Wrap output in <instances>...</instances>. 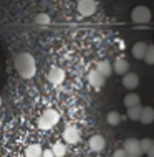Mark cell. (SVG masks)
Wrapping results in <instances>:
<instances>
[{"instance_id": "18", "label": "cell", "mask_w": 154, "mask_h": 157, "mask_svg": "<svg viewBox=\"0 0 154 157\" xmlns=\"http://www.w3.org/2000/svg\"><path fill=\"white\" fill-rule=\"evenodd\" d=\"M121 119H123V116L118 111H111V113H108V116H106V121H108L109 126H118L119 122H121Z\"/></svg>"}, {"instance_id": "6", "label": "cell", "mask_w": 154, "mask_h": 157, "mask_svg": "<svg viewBox=\"0 0 154 157\" xmlns=\"http://www.w3.org/2000/svg\"><path fill=\"white\" fill-rule=\"evenodd\" d=\"M48 81L51 84H55V86L61 84L63 81H65V70H63V68H60V66L50 68V71H48Z\"/></svg>"}, {"instance_id": "4", "label": "cell", "mask_w": 154, "mask_h": 157, "mask_svg": "<svg viewBox=\"0 0 154 157\" xmlns=\"http://www.w3.org/2000/svg\"><path fill=\"white\" fill-rule=\"evenodd\" d=\"M76 8L81 17H91L96 12V2L95 0H80Z\"/></svg>"}, {"instance_id": "19", "label": "cell", "mask_w": 154, "mask_h": 157, "mask_svg": "<svg viewBox=\"0 0 154 157\" xmlns=\"http://www.w3.org/2000/svg\"><path fill=\"white\" fill-rule=\"evenodd\" d=\"M51 151L55 152V157H65L66 154V146L63 142H55L53 147H51Z\"/></svg>"}, {"instance_id": "9", "label": "cell", "mask_w": 154, "mask_h": 157, "mask_svg": "<svg viewBox=\"0 0 154 157\" xmlns=\"http://www.w3.org/2000/svg\"><path fill=\"white\" fill-rule=\"evenodd\" d=\"M148 48H149V45H146L144 41H138V43L132 45L131 53L136 60H144V58H146V53H148Z\"/></svg>"}, {"instance_id": "17", "label": "cell", "mask_w": 154, "mask_h": 157, "mask_svg": "<svg viewBox=\"0 0 154 157\" xmlns=\"http://www.w3.org/2000/svg\"><path fill=\"white\" fill-rule=\"evenodd\" d=\"M141 113H143V106L141 104L132 106V108H128V117H129L131 121H139Z\"/></svg>"}, {"instance_id": "10", "label": "cell", "mask_w": 154, "mask_h": 157, "mask_svg": "<svg viewBox=\"0 0 154 157\" xmlns=\"http://www.w3.org/2000/svg\"><path fill=\"white\" fill-rule=\"evenodd\" d=\"M88 146H89V149H91L93 152H101L103 149H105V146H106V141H105L103 136L96 134V136H93V137L89 139Z\"/></svg>"}, {"instance_id": "2", "label": "cell", "mask_w": 154, "mask_h": 157, "mask_svg": "<svg viewBox=\"0 0 154 157\" xmlns=\"http://www.w3.org/2000/svg\"><path fill=\"white\" fill-rule=\"evenodd\" d=\"M60 121V114L55 111V109H46V111L41 114V117L38 119V127L43 131L51 129L53 126H57Z\"/></svg>"}, {"instance_id": "7", "label": "cell", "mask_w": 154, "mask_h": 157, "mask_svg": "<svg viewBox=\"0 0 154 157\" xmlns=\"http://www.w3.org/2000/svg\"><path fill=\"white\" fill-rule=\"evenodd\" d=\"M88 81H89V84H91L93 88H96V90H98V88H101L103 84L106 83V76H103L100 71L95 68L93 71H89V73H88Z\"/></svg>"}, {"instance_id": "12", "label": "cell", "mask_w": 154, "mask_h": 157, "mask_svg": "<svg viewBox=\"0 0 154 157\" xmlns=\"http://www.w3.org/2000/svg\"><path fill=\"white\" fill-rule=\"evenodd\" d=\"M138 84H139V76L136 73H126L123 76V86L126 90H134Z\"/></svg>"}, {"instance_id": "8", "label": "cell", "mask_w": 154, "mask_h": 157, "mask_svg": "<svg viewBox=\"0 0 154 157\" xmlns=\"http://www.w3.org/2000/svg\"><path fill=\"white\" fill-rule=\"evenodd\" d=\"M63 139L68 144H76L80 141V131L76 129L75 126H68L65 131H63Z\"/></svg>"}, {"instance_id": "25", "label": "cell", "mask_w": 154, "mask_h": 157, "mask_svg": "<svg viewBox=\"0 0 154 157\" xmlns=\"http://www.w3.org/2000/svg\"><path fill=\"white\" fill-rule=\"evenodd\" d=\"M148 157H154V142H152V146H151V149L148 151V154H146Z\"/></svg>"}, {"instance_id": "1", "label": "cell", "mask_w": 154, "mask_h": 157, "mask_svg": "<svg viewBox=\"0 0 154 157\" xmlns=\"http://www.w3.org/2000/svg\"><path fill=\"white\" fill-rule=\"evenodd\" d=\"M14 66H15V71L18 73V76L23 79H32L37 73L35 58L32 56V53H27V52L18 53L14 58Z\"/></svg>"}, {"instance_id": "21", "label": "cell", "mask_w": 154, "mask_h": 157, "mask_svg": "<svg viewBox=\"0 0 154 157\" xmlns=\"http://www.w3.org/2000/svg\"><path fill=\"white\" fill-rule=\"evenodd\" d=\"M144 61H146L148 65H154V45H149V48H148V53H146V58H144Z\"/></svg>"}, {"instance_id": "3", "label": "cell", "mask_w": 154, "mask_h": 157, "mask_svg": "<svg viewBox=\"0 0 154 157\" xmlns=\"http://www.w3.org/2000/svg\"><path fill=\"white\" fill-rule=\"evenodd\" d=\"M151 17L152 13L146 5H138L132 8V12H131V20L134 23H148L151 20Z\"/></svg>"}, {"instance_id": "23", "label": "cell", "mask_w": 154, "mask_h": 157, "mask_svg": "<svg viewBox=\"0 0 154 157\" xmlns=\"http://www.w3.org/2000/svg\"><path fill=\"white\" fill-rule=\"evenodd\" d=\"M113 157H128V152L124 149H118V151H114Z\"/></svg>"}, {"instance_id": "15", "label": "cell", "mask_w": 154, "mask_h": 157, "mask_svg": "<svg viewBox=\"0 0 154 157\" xmlns=\"http://www.w3.org/2000/svg\"><path fill=\"white\" fill-rule=\"evenodd\" d=\"M123 103H124L126 108H132V106L141 104V98L136 94V93H128L124 96V99H123Z\"/></svg>"}, {"instance_id": "14", "label": "cell", "mask_w": 154, "mask_h": 157, "mask_svg": "<svg viewBox=\"0 0 154 157\" xmlns=\"http://www.w3.org/2000/svg\"><path fill=\"white\" fill-rule=\"evenodd\" d=\"M41 154H43V149H41L40 144H30L25 149V155L27 157H41Z\"/></svg>"}, {"instance_id": "26", "label": "cell", "mask_w": 154, "mask_h": 157, "mask_svg": "<svg viewBox=\"0 0 154 157\" xmlns=\"http://www.w3.org/2000/svg\"><path fill=\"white\" fill-rule=\"evenodd\" d=\"M128 157H139V155H129V154H128Z\"/></svg>"}, {"instance_id": "16", "label": "cell", "mask_w": 154, "mask_h": 157, "mask_svg": "<svg viewBox=\"0 0 154 157\" xmlns=\"http://www.w3.org/2000/svg\"><path fill=\"white\" fill-rule=\"evenodd\" d=\"M96 70L100 71L103 76H106V78H108V76L111 75V71H113V66H111L109 61H105V60H103V61H98Z\"/></svg>"}, {"instance_id": "24", "label": "cell", "mask_w": 154, "mask_h": 157, "mask_svg": "<svg viewBox=\"0 0 154 157\" xmlns=\"http://www.w3.org/2000/svg\"><path fill=\"white\" fill-rule=\"evenodd\" d=\"M41 157H55V152L51 149H45L43 154H41Z\"/></svg>"}, {"instance_id": "27", "label": "cell", "mask_w": 154, "mask_h": 157, "mask_svg": "<svg viewBox=\"0 0 154 157\" xmlns=\"http://www.w3.org/2000/svg\"><path fill=\"white\" fill-rule=\"evenodd\" d=\"M0 106H2V96H0Z\"/></svg>"}, {"instance_id": "22", "label": "cell", "mask_w": 154, "mask_h": 157, "mask_svg": "<svg viewBox=\"0 0 154 157\" xmlns=\"http://www.w3.org/2000/svg\"><path fill=\"white\" fill-rule=\"evenodd\" d=\"M152 142H154V141H151L149 137H146V139H141V149H143L144 154H148V151L151 149Z\"/></svg>"}, {"instance_id": "20", "label": "cell", "mask_w": 154, "mask_h": 157, "mask_svg": "<svg viewBox=\"0 0 154 157\" xmlns=\"http://www.w3.org/2000/svg\"><path fill=\"white\" fill-rule=\"evenodd\" d=\"M35 23L37 25H48L50 23V17L46 13H38L35 17Z\"/></svg>"}, {"instance_id": "13", "label": "cell", "mask_w": 154, "mask_h": 157, "mask_svg": "<svg viewBox=\"0 0 154 157\" xmlns=\"http://www.w3.org/2000/svg\"><path fill=\"white\" fill-rule=\"evenodd\" d=\"M139 121L143 122V124H151V122L154 121V109L151 108V106H144L143 108Z\"/></svg>"}, {"instance_id": "5", "label": "cell", "mask_w": 154, "mask_h": 157, "mask_svg": "<svg viewBox=\"0 0 154 157\" xmlns=\"http://www.w3.org/2000/svg\"><path fill=\"white\" fill-rule=\"evenodd\" d=\"M129 155H143L144 152L143 149H141V141H138V139H134V137H129V139H126L124 141V147H123Z\"/></svg>"}, {"instance_id": "11", "label": "cell", "mask_w": 154, "mask_h": 157, "mask_svg": "<svg viewBox=\"0 0 154 157\" xmlns=\"http://www.w3.org/2000/svg\"><path fill=\"white\" fill-rule=\"evenodd\" d=\"M113 71L116 75L124 76L126 73H129V63H128L124 58H118V60L113 63Z\"/></svg>"}]
</instances>
